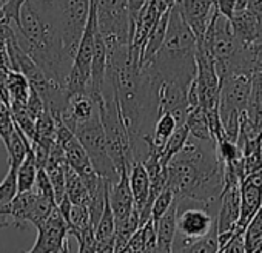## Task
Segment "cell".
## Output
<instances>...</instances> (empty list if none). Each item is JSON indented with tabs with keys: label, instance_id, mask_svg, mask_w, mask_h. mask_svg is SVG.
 I'll list each match as a JSON object with an SVG mask.
<instances>
[{
	"label": "cell",
	"instance_id": "1",
	"mask_svg": "<svg viewBox=\"0 0 262 253\" xmlns=\"http://www.w3.org/2000/svg\"><path fill=\"white\" fill-rule=\"evenodd\" d=\"M167 187L178 202L199 204L216 218L224 187L216 142L188 136L184 147L167 164Z\"/></svg>",
	"mask_w": 262,
	"mask_h": 253
},
{
	"label": "cell",
	"instance_id": "2",
	"mask_svg": "<svg viewBox=\"0 0 262 253\" xmlns=\"http://www.w3.org/2000/svg\"><path fill=\"white\" fill-rule=\"evenodd\" d=\"M73 135L79 139V142L85 149L96 173L105 181H108L110 184H114L119 179L120 173L117 172L110 156L108 142L99 113H96L86 122L79 123L74 129Z\"/></svg>",
	"mask_w": 262,
	"mask_h": 253
},
{
	"label": "cell",
	"instance_id": "3",
	"mask_svg": "<svg viewBox=\"0 0 262 253\" xmlns=\"http://www.w3.org/2000/svg\"><path fill=\"white\" fill-rule=\"evenodd\" d=\"M90 13V0H60L59 28L67 54L74 60Z\"/></svg>",
	"mask_w": 262,
	"mask_h": 253
},
{
	"label": "cell",
	"instance_id": "4",
	"mask_svg": "<svg viewBox=\"0 0 262 253\" xmlns=\"http://www.w3.org/2000/svg\"><path fill=\"white\" fill-rule=\"evenodd\" d=\"M37 239L31 250L22 253H60L68 236V225L57 207L51 212L42 227L37 228Z\"/></svg>",
	"mask_w": 262,
	"mask_h": 253
},
{
	"label": "cell",
	"instance_id": "5",
	"mask_svg": "<svg viewBox=\"0 0 262 253\" xmlns=\"http://www.w3.org/2000/svg\"><path fill=\"white\" fill-rule=\"evenodd\" d=\"M216 218L202 205L198 207H184L178 205V216H176V233L198 239L205 236L211 227L214 225Z\"/></svg>",
	"mask_w": 262,
	"mask_h": 253
},
{
	"label": "cell",
	"instance_id": "6",
	"mask_svg": "<svg viewBox=\"0 0 262 253\" xmlns=\"http://www.w3.org/2000/svg\"><path fill=\"white\" fill-rule=\"evenodd\" d=\"M241 188V216L236 228L244 233L247 224L256 215L262 204V170L244 176L239 184Z\"/></svg>",
	"mask_w": 262,
	"mask_h": 253
},
{
	"label": "cell",
	"instance_id": "7",
	"mask_svg": "<svg viewBox=\"0 0 262 253\" xmlns=\"http://www.w3.org/2000/svg\"><path fill=\"white\" fill-rule=\"evenodd\" d=\"M129 190L133 195L135 210L139 215V227L147 224L151 219V213L147 208L150 198V178L142 162H133L128 172Z\"/></svg>",
	"mask_w": 262,
	"mask_h": 253
},
{
	"label": "cell",
	"instance_id": "8",
	"mask_svg": "<svg viewBox=\"0 0 262 253\" xmlns=\"http://www.w3.org/2000/svg\"><path fill=\"white\" fill-rule=\"evenodd\" d=\"M241 216V188L239 184L224 185L219 198V208L216 215L217 235L236 230Z\"/></svg>",
	"mask_w": 262,
	"mask_h": 253
},
{
	"label": "cell",
	"instance_id": "9",
	"mask_svg": "<svg viewBox=\"0 0 262 253\" xmlns=\"http://www.w3.org/2000/svg\"><path fill=\"white\" fill-rule=\"evenodd\" d=\"M182 16L191 28L196 40L201 39L214 13V0H178Z\"/></svg>",
	"mask_w": 262,
	"mask_h": 253
},
{
	"label": "cell",
	"instance_id": "10",
	"mask_svg": "<svg viewBox=\"0 0 262 253\" xmlns=\"http://www.w3.org/2000/svg\"><path fill=\"white\" fill-rule=\"evenodd\" d=\"M108 199L114 218V225L126 221L131 216V213L135 212L133 195H131L128 182V172H122L119 179L114 184H111Z\"/></svg>",
	"mask_w": 262,
	"mask_h": 253
},
{
	"label": "cell",
	"instance_id": "11",
	"mask_svg": "<svg viewBox=\"0 0 262 253\" xmlns=\"http://www.w3.org/2000/svg\"><path fill=\"white\" fill-rule=\"evenodd\" d=\"M176 216H178V201L174 199L170 208L161 216L156 228V247L162 251L171 253L173 241L176 236Z\"/></svg>",
	"mask_w": 262,
	"mask_h": 253
},
{
	"label": "cell",
	"instance_id": "12",
	"mask_svg": "<svg viewBox=\"0 0 262 253\" xmlns=\"http://www.w3.org/2000/svg\"><path fill=\"white\" fill-rule=\"evenodd\" d=\"M168 19H170V10L164 11L158 22L155 24L148 39H147V44H145V48H144V54H142V60H141V65L150 62L156 53L159 51V48L162 47L164 40H165V34H167V27H168Z\"/></svg>",
	"mask_w": 262,
	"mask_h": 253
},
{
	"label": "cell",
	"instance_id": "13",
	"mask_svg": "<svg viewBox=\"0 0 262 253\" xmlns=\"http://www.w3.org/2000/svg\"><path fill=\"white\" fill-rule=\"evenodd\" d=\"M4 145L8 152V164L14 165V167H19L22 164V161L25 159L27 153L31 150V142L19 130L17 125L14 126V132L8 136V139L4 141Z\"/></svg>",
	"mask_w": 262,
	"mask_h": 253
},
{
	"label": "cell",
	"instance_id": "14",
	"mask_svg": "<svg viewBox=\"0 0 262 253\" xmlns=\"http://www.w3.org/2000/svg\"><path fill=\"white\" fill-rule=\"evenodd\" d=\"M245 114L262 132V71L253 76L251 88L245 107Z\"/></svg>",
	"mask_w": 262,
	"mask_h": 253
},
{
	"label": "cell",
	"instance_id": "15",
	"mask_svg": "<svg viewBox=\"0 0 262 253\" xmlns=\"http://www.w3.org/2000/svg\"><path fill=\"white\" fill-rule=\"evenodd\" d=\"M65 196L70 199L71 204L88 207L90 202L88 188L83 184L82 178L68 165H65Z\"/></svg>",
	"mask_w": 262,
	"mask_h": 253
},
{
	"label": "cell",
	"instance_id": "16",
	"mask_svg": "<svg viewBox=\"0 0 262 253\" xmlns=\"http://www.w3.org/2000/svg\"><path fill=\"white\" fill-rule=\"evenodd\" d=\"M185 125L188 129L190 136H193V138H196L199 141H214L213 136H211V132H210V125H208V120H207L205 110L201 105L188 110Z\"/></svg>",
	"mask_w": 262,
	"mask_h": 253
},
{
	"label": "cell",
	"instance_id": "17",
	"mask_svg": "<svg viewBox=\"0 0 262 253\" xmlns=\"http://www.w3.org/2000/svg\"><path fill=\"white\" fill-rule=\"evenodd\" d=\"M242 239L245 253H262V204L251 221L247 224L242 233Z\"/></svg>",
	"mask_w": 262,
	"mask_h": 253
},
{
	"label": "cell",
	"instance_id": "18",
	"mask_svg": "<svg viewBox=\"0 0 262 253\" xmlns=\"http://www.w3.org/2000/svg\"><path fill=\"white\" fill-rule=\"evenodd\" d=\"M176 126H178V122H176L174 116L171 113H162L153 126V133H151V139H150L151 145L162 153V149H164L167 139L173 135Z\"/></svg>",
	"mask_w": 262,
	"mask_h": 253
},
{
	"label": "cell",
	"instance_id": "19",
	"mask_svg": "<svg viewBox=\"0 0 262 253\" xmlns=\"http://www.w3.org/2000/svg\"><path fill=\"white\" fill-rule=\"evenodd\" d=\"M36 175H37V165H36V159H34L33 150H30L27 153L25 159L22 161V164L17 167V172H16L17 193H24V192L34 190Z\"/></svg>",
	"mask_w": 262,
	"mask_h": 253
},
{
	"label": "cell",
	"instance_id": "20",
	"mask_svg": "<svg viewBox=\"0 0 262 253\" xmlns=\"http://www.w3.org/2000/svg\"><path fill=\"white\" fill-rule=\"evenodd\" d=\"M190 133H188V129L187 125L182 123V125H178L176 130L173 132V135L167 139L164 149H162V153H161V164L167 167V164L170 162V159L184 147V144L187 142Z\"/></svg>",
	"mask_w": 262,
	"mask_h": 253
},
{
	"label": "cell",
	"instance_id": "21",
	"mask_svg": "<svg viewBox=\"0 0 262 253\" xmlns=\"http://www.w3.org/2000/svg\"><path fill=\"white\" fill-rule=\"evenodd\" d=\"M8 91H10V105L11 103L27 105L30 96V83L24 74H20L19 71L8 73Z\"/></svg>",
	"mask_w": 262,
	"mask_h": 253
},
{
	"label": "cell",
	"instance_id": "22",
	"mask_svg": "<svg viewBox=\"0 0 262 253\" xmlns=\"http://www.w3.org/2000/svg\"><path fill=\"white\" fill-rule=\"evenodd\" d=\"M17 167L8 164V173L0 182V207L10 204L17 195V179H16Z\"/></svg>",
	"mask_w": 262,
	"mask_h": 253
},
{
	"label": "cell",
	"instance_id": "23",
	"mask_svg": "<svg viewBox=\"0 0 262 253\" xmlns=\"http://www.w3.org/2000/svg\"><path fill=\"white\" fill-rule=\"evenodd\" d=\"M173 201H174V195H173V192L168 187H165L155 198V201L151 204V221H153L155 225L158 224V221L161 219V216L170 208V205L173 204Z\"/></svg>",
	"mask_w": 262,
	"mask_h": 253
},
{
	"label": "cell",
	"instance_id": "24",
	"mask_svg": "<svg viewBox=\"0 0 262 253\" xmlns=\"http://www.w3.org/2000/svg\"><path fill=\"white\" fill-rule=\"evenodd\" d=\"M34 187H36V193L48 198V199H54V192H53V185H51V181H50V176L47 173L45 168H37V175H36V182H34Z\"/></svg>",
	"mask_w": 262,
	"mask_h": 253
},
{
	"label": "cell",
	"instance_id": "25",
	"mask_svg": "<svg viewBox=\"0 0 262 253\" xmlns=\"http://www.w3.org/2000/svg\"><path fill=\"white\" fill-rule=\"evenodd\" d=\"M79 242V253H96V238L94 228L88 227L74 236Z\"/></svg>",
	"mask_w": 262,
	"mask_h": 253
},
{
	"label": "cell",
	"instance_id": "26",
	"mask_svg": "<svg viewBox=\"0 0 262 253\" xmlns=\"http://www.w3.org/2000/svg\"><path fill=\"white\" fill-rule=\"evenodd\" d=\"M150 0H126V10H128V17H129V28L131 34L135 30V24L139 17V14L144 11V8L148 5Z\"/></svg>",
	"mask_w": 262,
	"mask_h": 253
},
{
	"label": "cell",
	"instance_id": "27",
	"mask_svg": "<svg viewBox=\"0 0 262 253\" xmlns=\"http://www.w3.org/2000/svg\"><path fill=\"white\" fill-rule=\"evenodd\" d=\"M27 2V0H8L4 7V16L5 20L10 24L17 25L19 24V14H20V8L22 5Z\"/></svg>",
	"mask_w": 262,
	"mask_h": 253
},
{
	"label": "cell",
	"instance_id": "28",
	"mask_svg": "<svg viewBox=\"0 0 262 253\" xmlns=\"http://www.w3.org/2000/svg\"><path fill=\"white\" fill-rule=\"evenodd\" d=\"M234 7H236V0H214V8L216 11L227 17L228 20L231 19L233 13H234Z\"/></svg>",
	"mask_w": 262,
	"mask_h": 253
},
{
	"label": "cell",
	"instance_id": "29",
	"mask_svg": "<svg viewBox=\"0 0 262 253\" xmlns=\"http://www.w3.org/2000/svg\"><path fill=\"white\" fill-rule=\"evenodd\" d=\"M176 2H178V0H164V4L167 5V8H171Z\"/></svg>",
	"mask_w": 262,
	"mask_h": 253
},
{
	"label": "cell",
	"instance_id": "30",
	"mask_svg": "<svg viewBox=\"0 0 262 253\" xmlns=\"http://www.w3.org/2000/svg\"><path fill=\"white\" fill-rule=\"evenodd\" d=\"M4 50H5V42L0 40V51H4Z\"/></svg>",
	"mask_w": 262,
	"mask_h": 253
},
{
	"label": "cell",
	"instance_id": "31",
	"mask_svg": "<svg viewBox=\"0 0 262 253\" xmlns=\"http://www.w3.org/2000/svg\"><path fill=\"white\" fill-rule=\"evenodd\" d=\"M260 153H262V141H260Z\"/></svg>",
	"mask_w": 262,
	"mask_h": 253
}]
</instances>
